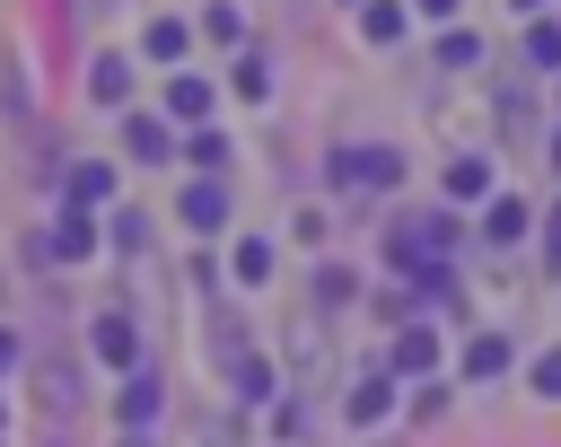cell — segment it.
<instances>
[{"mask_svg": "<svg viewBox=\"0 0 561 447\" xmlns=\"http://www.w3.org/2000/svg\"><path fill=\"white\" fill-rule=\"evenodd\" d=\"M324 184L333 193H394L403 184V149L394 140H333L324 149Z\"/></svg>", "mask_w": 561, "mask_h": 447, "instance_id": "obj_1", "label": "cell"}, {"mask_svg": "<svg viewBox=\"0 0 561 447\" xmlns=\"http://www.w3.org/2000/svg\"><path fill=\"white\" fill-rule=\"evenodd\" d=\"M26 394H35V412H44V421H79L88 377H79V359H70L61 342H44V351H35V368H26Z\"/></svg>", "mask_w": 561, "mask_h": 447, "instance_id": "obj_2", "label": "cell"}, {"mask_svg": "<svg viewBox=\"0 0 561 447\" xmlns=\"http://www.w3.org/2000/svg\"><path fill=\"white\" fill-rule=\"evenodd\" d=\"M88 359H96L105 377H131V368H140V324H131V307H96V316H88Z\"/></svg>", "mask_w": 561, "mask_h": 447, "instance_id": "obj_3", "label": "cell"}, {"mask_svg": "<svg viewBox=\"0 0 561 447\" xmlns=\"http://www.w3.org/2000/svg\"><path fill=\"white\" fill-rule=\"evenodd\" d=\"M26 245H35L44 263H88V254L105 245V210H61V219H53V228H35Z\"/></svg>", "mask_w": 561, "mask_h": 447, "instance_id": "obj_4", "label": "cell"}, {"mask_svg": "<svg viewBox=\"0 0 561 447\" xmlns=\"http://www.w3.org/2000/svg\"><path fill=\"white\" fill-rule=\"evenodd\" d=\"M491 193H500V175H491V158H482V149H456V158L438 167V202H447L456 219H465V210H482Z\"/></svg>", "mask_w": 561, "mask_h": 447, "instance_id": "obj_5", "label": "cell"}, {"mask_svg": "<svg viewBox=\"0 0 561 447\" xmlns=\"http://www.w3.org/2000/svg\"><path fill=\"white\" fill-rule=\"evenodd\" d=\"M158 114L184 123V131H202V123L219 114V88H210L202 70H167V79H158Z\"/></svg>", "mask_w": 561, "mask_h": 447, "instance_id": "obj_6", "label": "cell"}, {"mask_svg": "<svg viewBox=\"0 0 561 447\" xmlns=\"http://www.w3.org/2000/svg\"><path fill=\"white\" fill-rule=\"evenodd\" d=\"M175 228H184V237H219V228H228V184H219V175L175 184Z\"/></svg>", "mask_w": 561, "mask_h": 447, "instance_id": "obj_7", "label": "cell"}, {"mask_svg": "<svg viewBox=\"0 0 561 447\" xmlns=\"http://www.w3.org/2000/svg\"><path fill=\"white\" fill-rule=\"evenodd\" d=\"M114 193H123V175H114L105 158H70V175H61V210H114Z\"/></svg>", "mask_w": 561, "mask_h": 447, "instance_id": "obj_8", "label": "cell"}, {"mask_svg": "<svg viewBox=\"0 0 561 447\" xmlns=\"http://www.w3.org/2000/svg\"><path fill=\"white\" fill-rule=\"evenodd\" d=\"M430 368H438V324H421V316L394 324L386 333V377H430Z\"/></svg>", "mask_w": 561, "mask_h": 447, "instance_id": "obj_9", "label": "cell"}, {"mask_svg": "<svg viewBox=\"0 0 561 447\" xmlns=\"http://www.w3.org/2000/svg\"><path fill=\"white\" fill-rule=\"evenodd\" d=\"M184 53H193V18H149L140 26V44H131V61H158V70H184Z\"/></svg>", "mask_w": 561, "mask_h": 447, "instance_id": "obj_10", "label": "cell"}, {"mask_svg": "<svg viewBox=\"0 0 561 447\" xmlns=\"http://www.w3.org/2000/svg\"><path fill=\"white\" fill-rule=\"evenodd\" d=\"M131 79H140V61H131V53H88V105L123 114V105H131Z\"/></svg>", "mask_w": 561, "mask_h": 447, "instance_id": "obj_11", "label": "cell"}, {"mask_svg": "<svg viewBox=\"0 0 561 447\" xmlns=\"http://www.w3.org/2000/svg\"><path fill=\"white\" fill-rule=\"evenodd\" d=\"M123 158L131 167H175V123L167 114H123Z\"/></svg>", "mask_w": 561, "mask_h": 447, "instance_id": "obj_12", "label": "cell"}, {"mask_svg": "<svg viewBox=\"0 0 561 447\" xmlns=\"http://www.w3.org/2000/svg\"><path fill=\"white\" fill-rule=\"evenodd\" d=\"M526 237H535L526 193H491V202H482V245H500V254H508V245H526Z\"/></svg>", "mask_w": 561, "mask_h": 447, "instance_id": "obj_13", "label": "cell"}, {"mask_svg": "<svg viewBox=\"0 0 561 447\" xmlns=\"http://www.w3.org/2000/svg\"><path fill=\"white\" fill-rule=\"evenodd\" d=\"M158 412H167V377H158V368H131L123 394H114V421H123V429H149Z\"/></svg>", "mask_w": 561, "mask_h": 447, "instance_id": "obj_14", "label": "cell"}, {"mask_svg": "<svg viewBox=\"0 0 561 447\" xmlns=\"http://www.w3.org/2000/svg\"><path fill=\"white\" fill-rule=\"evenodd\" d=\"M351 18H359V44H368V53H394V44L412 35V0H359Z\"/></svg>", "mask_w": 561, "mask_h": 447, "instance_id": "obj_15", "label": "cell"}, {"mask_svg": "<svg viewBox=\"0 0 561 447\" xmlns=\"http://www.w3.org/2000/svg\"><path fill=\"white\" fill-rule=\"evenodd\" d=\"M351 298H359V272L333 263V254H316V272H307V316H333V307H351Z\"/></svg>", "mask_w": 561, "mask_h": 447, "instance_id": "obj_16", "label": "cell"}, {"mask_svg": "<svg viewBox=\"0 0 561 447\" xmlns=\"http://www.w3.org/2000/svg\"><path fill=\"white\" fill-rule=\"evenodd\" d=\"M517 368V342L508 333H473L465 351H456V377H473V386H491V377H508Z\"/></svg>", "mask_w": 561, "mask_h": 447, "instance_id": "obj_17", "label": "cell"}, {"mask_svg": "<svg viewBox=\"0 0 561 447\" xmlns=\"http://www.w3.org/2000/svg\"><path fill=\"white\" fill-rule=\"evenodd\" d=\"M394 394H403V377H386V368H377V377H359V386L342 394V421H351V429H377V421L394 412Z\"/></svg>", "mask_w": 561, "mask_h": 447, "instance_id": "obj_18", "label": "cell"}, {"mask_svg": "<svg viewBox=\"0 0 561 447\" xmlns=\"http://www.w3.org/2000/svg\"><path fill=\"white\" fill-rule=\"evenodd\" d=\"M228 394H237L245 412H263V403H280V368H272L263 351H245V359L228 368Z\"/></svg>", "mask_w": 561, "mask_h": 447, "instance_id": "obj_19", "label": "cell"}, {"mask_svg": "<svg viewBox=\"0 0 561 447\" xmlns=\"http://www.w3.org/2000/svg\"><path fill=\"white\" fill-rule=\"evenodd\" d=\"M517 61H526L535 79H561V18H526V26H517Z\"/></svg>", "mask_w": 561, "mask_h": 447, "instance_id": "obj_20", "label": "cell"}, {"mask_svg": "<svg viewBox=\"0 0 561 447\" xmlns=\"http://www.w3.org/2000/svg\"><path fill=\"white\" fill-rule=\"evenodd\" d=\"M272 272H280V254H272V237H237V245H228V280H237V289H263Z\"/></svg>", "mask_w": 561, "mask_h": 447, "instance_id": "obj_21", "label": "cell"}, {"mask_svg": "<svg viewBox=\"0 0 561 447\" xmlns=\"http://www.w3.org/2000/svg\"><path fill=\"white\" fill-rule=\"evenodd\" d=\"M202 342H210V359H219V377H228V368H237V359L254 351V333L237 324V307H210V324H202Z\"/></svg>", "mask_w": 561, "mask_h": 447, "instance_id": "obj_22", "label": "cell"}, {"mask_svg": "<svg viewBox=\"0 0 561 447\" xmlns=\"http://www.w3.org/2000/svg\"><path fill=\"white\" fill-rule=\"evenodd\" d=\"M193 35H210V44H228V53H245V35H254V26H245V9H237V0H210V9L193 18Z\"/></svg>", "mask_w": 561, "mask_h": 447, "instance_id": "obj_23", "label": "cell"}, {"mask_svg": "<svg viewBox=\"0 0 561 447\" xmlns=\"http://www.w3.org/2000/svg\"><path fill=\"white\" fill-rule=\"evenodd\" d=\"M228 96H245V105H263L272 96V61L245 44V53H228Z\"/></svg>", "mask_w": 561, "mask_h": 447, "instance_id": "obj_24", "label": "cell"}, {"mask_svg": "<svg viewBox=\"0 0 561 447\" xmlns=\"http://www.w3.org/2000/svg\"><path fill=\"white\" fill-rule=\"evenodd\" d=\"M175 158H184L193 175H228V140H219L210 123H202V131H184V140H175Z\"/></svg>", "mask_w": 561, "mask_h": 447, "instance_id": "obj_25", "label": "cell"}, {"mask_svg": "<svg viewBox=\"0 0 561 447\" xmlns=\"http://www.w3.org/2000/svg\"><path fill=\"white\" fill-rule=\"evenodd\" d=\"M105 245H114V254H149V245H158V237H149V210H123V202H114V210H105Z\"/></svg>", "mask_w": 561, "mask_h": 447, "instance_id": "obj_26", "label": "cell"}, {"mask_svg": "<svg viewBox=\"0 0 561 447\" xmlns=\"http://www.w3.org/2000/svg\"><path fill=\"white\" fill-rule=\"evenodd\" d=\"M430 53H438V70H482V35L473 26H438Z\"/></svg>", "mask_w": 561, "mask_h": 447, "instance_id": "obj_27", "label": "cell"}, {"mask_svg": "<svg viewBox=\"0 0 561 447\" xmlns=\"http://www.w3.org/2000/svg\"><path fill=\"white\" fill-rule=\"evenodd\" d=\"M368 316L394 333V324H412V316H421V289H412V280H394V289H377V298H368Z\"/></svg>", "mask_w": 561, "mask_h": 447, "instance_id": "obj_28", "label": "cell"}, {"mask_svg": "<svg viewBox=\"0 0 561 447\" xmlns=\"http://www.w3.org/2000/svg\"><path fill=\"white\" fill-rule=\"evenodd\" d=\"M526 394H535V403H561V342L526 359Z\"/></svg>", "mask_w": 561, "mask_h": 447, "instance_id": "obj_29", "label": "cell"}, {"mask_svg": "<svg viewBox=\"0 0 561 447\" xmlns=\"http://www.w3.org/2000/svg\"><path fill=\"white\" fill-rule=\"evenodd\" d=\"M535 254H543V272H561V202L535 210Z\"/></svg>", "mask_w": 561, "mask_h": 447, "instance_id": "obj_30", "label": "cell"}, {"mask_svg": "<svg viewBox=\"0 0 561 447\" xmlns=\"http://www.w3.org/2000/svg\"><path fill=\"white\" fill-rule=\"evenodd\" d=\"M289 237H298V245H307V254H316V245H324V210H316V202H307V210H298V219H289Z\"/></svg>", "mask_w": 561, "mask_h": 447, "instance_id": "obj_31", "label": "cell"}, {"mask_svg": "<svg viewBox=\"0 0 561 447\" xmlns=\"http://www.w3.org/2000/svg\"><path fill=\"white\" fill-rule=\"evenodd\" d=\"M272 429H280V438H298V429H307V403H298V394H280V403H272Z\"/></svg>", "mask_w": 561, "mask_h": 447, "instance_id": "obj_32", "label": "cell"}, {"mask_svg": "<svg viewBox=\"0 0 561 447\" xmlns=\"http://www.w3.org/2000/svg\"><path fill=\"white\" fill-rule=\"evenodd\" d=\"M412 18H430V26H465V0H412Z\"/></svg>", "mask_w": 561, "mask_h": 447, "instance_id": "obj_33", "label": "cell"}, {"mask_svg": "<svg viewBox=\"0 0 561 447\" xmlns=\"http://www.w3.org/2000/svg\"><path fill=\"white\" fill-rule=\"evenodd\" d=\"M18 368H26V342H18V333H0V386H9Z\"/></svg>", "mask_w": 561, "mask_h": 447, "instance_id": "obj_34", "label": "cell"}, {"mask_svg": "<svg viewBox=\"0 0 561 447\" xmlns=\"http://www.w3.org/2000/svg\"><path fill=\"white\" fill-rule=\"evenodd\" d=\"M508 18H543V0H508Z\"/></svg>", "mask_w": 561, "mask_h": 447, "instance_id": "obj_35", "label": "cell"}, {"mask_svg": "<svg viewBox=\"0 0 561 447\" xmlns=\"http://www.w3.org/2000/svg\"><path fill=\"white\" fill-rule=\"evenodd\" d=\"M114 447H158V438H149V429H123V438H114Z\"/></svg>", "mask_w": 561, "mask_h": 447, "instance_id": "obj_36", "label": "cell"}, {"mask_svg": "<svg viewBox=\"0 0 561 447\" xmlns=\"http://www.w3.org/2000/svg\"><path fill=\"white\" fill-rule=\"evenodd\" d=\"M552 167H561V131H552Z\"/></svg>", "mask_w": 561, "mask_h": 447, "instance_id": "obj_37", "label": "cell"}, {"mask_svg": "<svg viewBox=\"0 0 561 447\" xmlns=\"http://www.w3.org/2000/svg\"><path fill=\"white\" fill-rule=\"evenodd\" d=\"M342 9H359V0H342Z\"/></svg>", "mask_w": 561, "mask_h": 447, "instance_id": "obj_38", "label": "cell"}, {"mask_svg": "<svg viewBox=\"0 0 561 447\" xmlns=\"http://www.w3.org/2000/svg\"><path fill=\"white\" fill-rule=\"evenodd\" d=\"M0 429H9V412H0Z\"/></svg>", "mask_w": 561, "mask_h": 447, "instance_id": "obj_39", "label": "cell"}]
</instances>
